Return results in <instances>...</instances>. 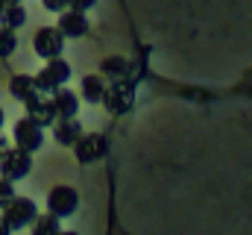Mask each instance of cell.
<instances>
[{
    "instance_id": "6da1fadb",
    "label": "cell",
    "mask_w": 252,
    "mask_h": 235,
    "mask_svg": "<svg viewBox=\"0 0 252 235\" xmlns=\"http://www.w3.org/2000/svg\"><path fill=\"white\" fill-rule=\"evenodd\" d=\"M3 215V224L15 233V230H24V227H30L32 221H35V215H38V206L30 200V197H12L3 209H0Z\"/></svg>"
},
{
    "instance_id": "7a4b0ae2",
    "label": "cell",
    "mask_w": 252,
    "mask_h": 235,
    "mask_svg": "<svg viewBox=\"0 0 252 235\" xmlns=\"http://www.w3.org/2000/svg\"><path fill=\"white\" fill-rule=\"evenodd\" d=\"M67 79H70V65H67L64 59L56 56V59H47L44 71L35 74V88H38L41 94H53L56 88H62Z\"/></svg>"
},
{
    "instance_id": "3957f363",
    "label": "cell",
    "mask_w": 252,
    "mask_h": 235,
    "mask_svg": "<svg viewBox=\"0 0 252 235\" xmlns=\"http://www.w3.org/2000/svg\"><path fill=\"white\" fill-rule=\"evenodd\" d=\"M12 144L27 150V153H35L44 144V126H38L32 118H21L12 129Z\"/></svg>"
},
{
    "instance_id": "277c9868",
    "label": "cell",
    "mask_w": 252,
    "mask_h": 235,
    "mask_svg": "<svg viewBox=\"0 0 252 235\" xmlns=\"http://www.w3.org/2000/svg\"><path fill=\"white\" fill-rule=\"evenodd\" d=\"M32 171V153L21 150V147H12L3 159H0V176L9 179V182H18Z\"/></svg>"
},
{
    "instance_id": "5b68a950",
    "label": "cell",
    "mask_w": 252,
    "mask_h": 235,
    "mask_svg": "<svg viewBox=\"0 0 252 235\" xmlns=\"http://www.w3.org/2000/svg\"><path fill=\"white\" fill-rule=\"evenodd\" d=\"M76 206H79L76 188H70V185H56V188H50V194H47V212H53L59 221H62V218H70V215L76 212Z\"/></svg>"
},
{
    "instance_id": "8992f818",
    "label": "cell",
    "mask_w": 252,
    "mask_h": 235,
    "mask_svg": "<svg viewBox=\"0 0 252 235\" xmlns=\"http://www.w3.org/2000/svg\"><path fill=\"white\" fill-rule=\"evenodd\" d=\"M103 103H106V109L112 112V115H124L126 109L132 106V82L121 77V79H115L109 88H106V94H103Z\"/></svg>"
},
{
    "instance_id": "52a82bcc",
    "label": "cell",
    "mask_w": 252,
    "mask_h": 235,
    "mask_svg": "<svg viewBox=\"0 0 252 235\" xmlns=\"http://www.w3.org/2000/svg\"><path fill=\"white\" fill-rule=\"evenodd\" d=\"M35 53L41 59H56L62 56V47H64V36L59 27H41L35 33V41H32Z\"/></svg>"
},
{
    "instance_id": "ba28073f",
    "label": "cell",
    "mask_w": 252,
    "mask_h": 235,
    "mask_svg": "<svg viewBox=\"0 0 252 235\" xmlns=\"http://www.w3.org/2000/svg\"><path fill=\"white\" fill-rule=\"evenodd\" d=\"M106 150H109V141L103 135H85L82 132L79 141L73 144V153H76L79 162H97V159L106 156Z\"/></svg>"
},
{
    "instance_id": "9c48e42d",
    "label": "cell",
    "mask_w": 252,
    "mask_h": 235,
    "mask_svg": "<svg viewBox=\"0 0 252 235\" xmlns=\"http://www.w3.org/2000/svg\"><path fill=\"white\" fill-rule=\"evenodd\" d=\"M59 30H62L64 39H79V36H85V33H88V18H85V12H79V9H64V12H59Z\"/></svg>"
},
{
    "instance_id": "30bf717a",
    "label": "cell",
    "mask_w": 252,
    "mask_h": 235,
    "mask_svg": "<svg viewBox=\"0 0 252 235\" xmlns=\"http://www.w3.org/2000/svg\"><path fill=\"white\" fill-rule=\"evenodd\" d=\"M27 106V118H32L38 126H53L56 123V106H53V100H44L41 94L38 97H32V100H27L24 103Z\"/></svg>"
},
{
    "instance_id": "8fae6325",
    "label": "cell",
    "mask_w": 252,
    "mask_h": 235,
    "mask_svg": "<svg viewBox=\"0 0 252 235\" xmlns=\"http://www.w3.org/2000/svg\"><path fill=\"white\" fill-rule=\"evenodd\" d=\"M79 135H82V126H79L76 118H59V120L53 123V138H56L62 147H73V144L79 141Z\"/></svg>"
},
{
    "instance_id": "7c38bea8",
    "label": "cell",
    "mask_w": 252,
    "mask_h": 235,
    "mask_svg": "<svg viewBox=\"0 0 252 235\" xmlns=\"http://www.w3.org/2000/svg\"><path fill=\"white\" fill-rule=\"evenodd\" d=\"M9 91H12V97L21 100V103H27V100H32V97L41 94V91L35 88V77H30V74H15V77L9 79Z\"/></svg>"
},
{
    "instance_id": "4fadbf2b",
    "label": "cell",
    "mask_w": 252,
    "mask_h": 235,
    "mask_svg": "<svg viewBox=\"0 0 252 235\" xmlns=\"http://www.w3.org/2000/svg\"><path fill=\"white\" fill-rule=\"evenodd\" d=\"M50 100H53V106H56V115L59 118H73L76 115V109H79V97L73 94V91H67V88H56L53 94H50Z\"/></svg>"
},
{
    "instance_id": "5bb4252c",
    "label": "cell",
    "mask_w": 252,
    "mask_h": 235,
    "mask_svg": "<svg viewBox=\"0 0 252 235\" xmlns=\"http://www.w3.org/2000/svg\"><path fill=\"white\" fill-rule=\"evenodd\" d=\"M103 94H106V82H103V74H91L82 79V97L88 103H103Z\"/></svg>"
},
{
    "instance_id": "9a60e30c",
    "label": "cell",
    "mask_w": 252,
    "mask_h": 235,
    "mask_svg": "<svg viewBox=\"0 0 252 235\" xmlns=\"http://www.w3.org/2000/svg\"><path fill=\"white\" fill-rule=\"evenodd\" d=\"M30 227H32V235H59L62 233L59 218H56L53 212H47V215H35V221H32Z\"/></svg>"
},
{
    "instance_id": "2e32d148",
    "label": "cell",
    "mask_w": 252,
    "mask_h": 235,
    "mask_svg": "<svg viewBox=\"0 0 252 235\" xmlns=\"http://www.w3.org/2000/svg\"><path fill=\"white\" fill-rule=\"evenodd\" d=\"M24 21H27V9H24L21 3H15V6H6V9H0V27L18 30V27H24Z\"/></svg>"
},
{
    "instance_id": "e0dca14e",
    "label": "cell",
    "mask_w": 252,
    "mask_h": 235,
    "mask_svg": "<svg viewBox=\"0 0 252 235\" xmlns=\"http://www.w3.org/2000/svg\"><path fill=\"white\" fill-rule=\"evenodd\" d=\"M126 59L121 56H109L103 65H100V71H103V77H112V79H121V77H126Z\"/></svg>"
},
{
    "instance_id": "ac0fdd59",
    "label": "cell",
    "mask_w": 252,
    "mask_h": 235,
    "mask_svg": "<svg viewBox=\"0 0 252 235\" xmlns=\"http://www.w3.org/2000/svg\"><path fill=\"white\" fill-rule=\"evenodd\" d=\"M15 47H18V36H15V30L0 27V59L12 56V53H15Z\"/></svg>"
},
{
    "instance_id": "d6986e66",
    "label": "cell",
    "mask_w": 252,
    "mask_h": 235,
    "mask_svg": "<svg viewBox=\"0 0 252 235\" xmlns=\"http://www.w3.org/2000/svg\"><path fill=\"white\" fill-rule=\"evenodd\" d=\"M12 197H15V188H12V182L0 176V209H3V206L12 200Z\"/></svg>"
},
{
    "instance_id": "ffe728a7",
    "label": "cell",
    "mask_w": 252,
    "mask_h": 235,
    "mask_svg": "<svg viewBox=\"0 0 252 235\" xmlns=\"http://www.w3.org/2000/svg\"><path fill=\"white\" fill-rule=\"evenodd\" d=\"M44 3V9H50V12H64V9H70V0H41Z\"/></svg>"
},
{
    "instance_id": "44dd1931",
    "label": "cell",
    "mask_w": 252,
    "mask_h": 235,
    "mask_svg": "<svg viewBox=\"0 0 252 235\" xmlns=\"http://www.w3.org/2000/svg\"><path fill=\"white\" fill-rule=\"evenodd\" d=\"M97 0H70V9H79V12H85V9H91Z\"/></svg>"
},
{
    "instance_id": "7402d4cb",
    "label": "cell",
    "mask_w": 252,
    "mask_h": 235,
    "mask_svg": "<svg viewBox=\"0 0 252 235\" xmlns=\"http://www.w3.org/2000/svg\"><path fill=\"white\" fill-rule=\"evenodd\" d=\"M12 147H15V144H12V141H9L6 135H0V159H3V156H6V153L12 150Z\"/></svg>"
},
{
    "instance_id": "603a6c76",
    "label": "cell",
    "mask_w": 252,
    "mask_h": 235,
    "mask_svg": "<svg viewBox=\"0 0 252 235\" xmlns=\"http://www.w3.org/2000/svg\"><path fill=\"white\" fill-rule=\"evenodd\" d=\"M0 235H12V230H9V227L3 224V218H0Z\"/></svg>"
},
{
    "instance_id": "cb8c5ba5",
    "label": "cell",
    "mask_w": 252,
    "mask_h": 235,
    "mask_svg": "<svg viewBox=\"0 0 252 235\" xmlns=\"http://www.w3.org/2000/svg\"><path fill=\"white\" fill-rule=\"evenodd\" d=\"M15 3H21V0H0V9H6V6H15Z\"/></svg>"
},
{
    "instance_id": "d4e9b609",
    "label": "cell",
    "mask_w": 252,
    "mask_h": 235,
    "mask_svg": "<svg viewBox=\"0 0 252 235\" xmlns=\"http://www.w3.org/2000/svg\"><path fill=\"white\" fill-rule=\"evenodd\" d=\"M0 126H3V109H0Z\"/></svg>"
},
{
    "instance_id": "484cf974",
    "label": "cell",
    "mask_w": 252,
    "mask_h": 235,
    "mask_svg": "<svg viewBox=\"0 0 252 235\" xmlns=\"http://www.w3.org/2000/svg\"><path fill=\"white\" fill-rule=\"evenodd\" d=\"M59 235H76V233H59Z\"/></svg>"
}]
</instances>
